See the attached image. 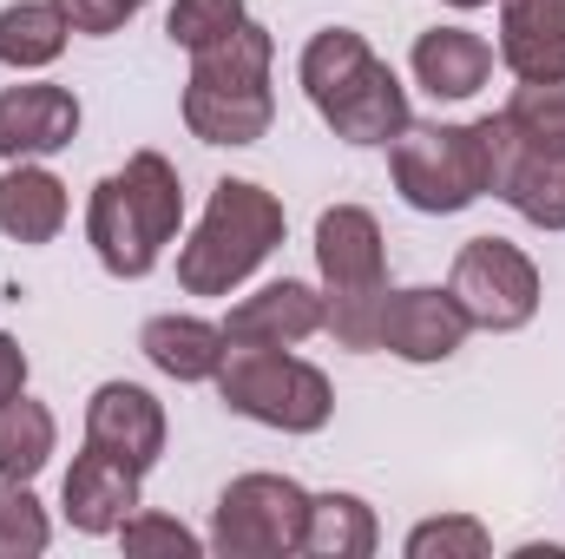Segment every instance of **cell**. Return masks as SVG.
I'll return each mask as SVG.
<instances>
[{
  "label": "cell",
  "instance_id": "277c9868",
  "mask_svg": "<svg viewBox=\"0 0 565 559\" xmlns=\"http://www.w3.org/2000/svg\"><path fill=\"white\" fill-rule=\"evenodd\" d=\"M277 244H282V204L250 178H224L211 191L191 244L178 251V283L191 296H231Z\"/></svg>",
  "mask_w": 565,
  "mask_h": 559
},
{
  "label": "cell",
  "instance_id": "2e32d148",
  "mask_svg": "<svg viewBox=\"0 0 565 559\" xmlns=\"http://www.w3.org/2000/svg\"><path fill=\"white\" fill-rule=\"evenodd\" d=\"M139 349L171 382H217V369L231 356V336H224V323H204V316H151Z\"/></svg>",
  "mask_w": 565,
  "mask_h": 559
},
{
  "label": "cell",
  "instance_id": "52a82bcc",
  "mask_svg": "<svg viewBox=\"0 0 565 559\" xmlns=\"http://www.w3.org/2000/svg\"><path fill=\"white\" fill-rule=\"evenodd\" d=\"M217 395H224V409L282 428V434H316L335 415V389L316 362H302L289 349H250V342H231V356L217 369Z\"/></svg>",
  "mask_w": 565,
  "mask_h": 559
},
{
  "label": "cell",
  "instance_id": "4fadbf2b",
  "mask_svg": "<svg viewBox=\"0 0 565 559\" xmlns=\"http://www.w3.org/2000/svg\"><path fill=\"white\" fill-rule=\"evenodd\" d=\"M86 447H106V454H119L126 467L145 474L164 454V409H158V395L139 389V382L93 389V402H86Z\"/></svg>",
  "mask_w": 565,
  "mask_h": 559
},
{
  "label": "cell",
  "instance_id": "e0dca14e",
  "mask_svg": "<svg viewBox=\"0 0 565 559\" xmlns=\"http://www.w3.org/2000/svg\"><path fill=\"white\" fill-rule=\"evenodd\" d=\"M500 60L520 80L565 73V0H507L500 13Z\"/></svg>",
  "mask_w": 565,
  "mask_h": 559
},
{
  "label": "cell",
  "instance_id": "484cf974",
  "mask_svg": "<svg viewBox=\"0 0 565 559\" xmlns=\"http://www.w3.org/2000/svg\"><path fill=\"white\" fill-rule=\"evenodd\" d=\"M487 553H493V534L473 514H440V520H422L408 534V559H487Z\"/></svg>",
  "mask_w": 565,
  "mask_h": 559
},
{
  "label": "cell",
  "instance_id": "44dd1931",
  "mask_svg": "<svg viewBox=\"0 0 565 559\" xmlns=\"http://www.w3.org/2000/svg\"><path fill=\"white\" fill-rule=\"evenodd\" d=\"M66 13L53 0H20V7H0V66L13 73H40L66 53Z\"/></svg>",
  "mask_w": 565,
  "mask_h": 559
},
{
  "label": "cell",
  "instance_id": "d6986e66",
  "mask_svg": "<svg viewBox=\"0 0 565 559\" xmlns=\"http://www.w3.org/2000/svg\"><path fill=\"white\" fill-rule=\"evenodd\" d=\"M60 224H66V184H60L46 165L20 158V165L0 178V231H7L13 244H53Z\"/></svg>",
  "mask_w": 565,
  "mask_h": 559
},
{
  "label": "cell",
  "instance_id": "5bb4252c",
  "mask_svg": "<svg viewBox=\"0 0 565 559\" xmlns=\"http://www.w3.org/2000/svg\"><path fill=\"white\" fill-rule=\"evenodd\" d=\"M322 323H329L322 289L282 277V283H264L257 296H244V303L224 316V336H231V342H250V349H296V342H309Z\"/></svg>",
  "mask_w": 565,
  "mask_h": 559
},
{
  "label": "cell",
  "instance_id": "3957f363",
  "mask_svg": "<svg viewBox=\"0 0 565 559\" xmlns=\"http://www.w3.org/2000/svg\"><path fill=\"white\" fill-rule=\"evenodd\" d=\"M270 60L277 40L244 20L231 40L191 53V80H184V126L204 145H257L277 119V93H270Z\"/></svg>",
  "mask_w": 565,
  "mask_h": 559
},
{
  "label": "cell",
  "instance_id": "7c38bea8",
  "mask_svg": "<svg viewBox=\"0 0 565 559\" xmlns=\"http://www.w3.org/2000/svg\"><path fill=\"white\" fill-rule=\"evenodd\" d=\"M79 139V99L66 86H7L0 93V158L20 165V158H53Z\"/></svg>",
  "mask_w": 565,
  "mask_h": 559
},
{
  "label": "cell",
  "instance_id": "4316f807",
  "mask_svg": "<svg viewBox=\"0 0 565 559\" xmlns=\"http://www.w3.org/2000/svg\"><path fill=\"white\" fill-rule=\"evenodd\" d=\"M119 547L132 559H198L204 553V540H198L184 520H164V514H132V520L119 527Z\"/></svg>",
  "mask_w": 565,
  "mask_h": 559
},
{
  "label": "cell",
  "instance_id": "f1b7e54d",
  "mask_svg": "<svg viewBox=\"0 0 565 559\" xmlns=\"http://www.w3.org/2000/svg\"><path fill=\"white\" fill-rule=\"evenodd\" d=\"M13 395H26V349L0 329V402H13Z\"/></svg>",
  "mask_w": 565,
  "mask_h": 559
},
{
  "label": "cell",
  "instance_id": "30bf717a",
  "mask_svg": "<svg viewBox=\"0 0 565 559\" xmlns=\"http://www.w3.org/2000/svg\"><path fill=\"white\" fill-rule=\"evenodd\" d=\"M493 198L540 231H565V151L520 139L507 113H493Z\"/></svg>",
  "mask_w": 565,
  "mask_h": 559
},
{
  "label": "cell",
  "instance_id": "9a60e30c",
  "mask_svg": "<svg viewBox=\"0 0 565 559\" xmlns=\"http://www.w3.org/2000/svg\"><path fill=\"white\" fill-rule=\"evenodd\" d=\"M139 467H126L119 454H106V447H86L79 461H73V474H66V487H60V507H66V520L79 527V534H119L126 520H132V507H139Z\"/></svg>",
  "mask_w": 565,
  "mask_h": 559
},
{
  "label": "cell",
  "instance_id": "7402d4cb",
  "mask_svg": "<svg viewBox=\"0 0 565 559\" xmlns=\"http://www.w3.org/2000/svg\"><path fill=\"white\" fill-rule=\"evenodd\" d=\"M53 441H60V428L40 402H26V395L0 402V481H33L53 461Z\"/></svg>",
  "mask_w": 565,
  "mask_h": 559
},
{
  "label": "cell",
  "instance_id": "ac0fdd59",
  "mask_svg": "<svg viewBox=\"0 0 565 559\" xmlns=\"http://www.w3.org/2000/svg\"><path fill=\"white\" fill-rule=\"evenodd\" d=\"M493 73V46L467 27H434L415 40V80L434 99H473Z\"/></svg>",
  "mask_w": 565,
  "mask_h": 559
},
{
  "label": "cell",
  "instance_id": "5b68a950",
  "mask_svg": "<svg viewBox=\"0 0 565 559\" xmlns=\"http://www.w3.org/2000/svg\"><path fill=\"white\" fill-rule=\"evenodd\" d=\"M316 271H322V303H329V336L342 349H375V323L388 303L382 277V224L362 204H329L316 218Z\"/></svg>",
  "mask_w": 565,
  "mask_h": 559
},
{
  "label": "cell",
  "instance_id": "9c48e42d",
  "mask_svg": "<svg viewBox=\"0 0 565 559\" xmlns=\"http://www.w3.org/2000/svg\"><path fill=\"white\" fill-rule=\"evenodd\" d=\"M447 289L467 309V323L493 329V336L526 329L540 316V264L520 244H507V238H467L460 257H454V283Z\"/></svg>",
  "mask_w": 565,
  "mask_h": 559
},
{
  "label": "cell",
  "instance_id": "8fae6325",
  "mask_svg": "<svg viewBox=\"0 0 565 559\" xmlns=\"http://www.w3.org/2000/svg\"><path fill=\"white\" fill-rule=\"evenodd\" d=\"M467 309L454 303V289H434V283H415V289H388L382 303V323H375V349L402 356V362H447L460 342H467Z\"/></svg>",
  "mask_w": 565,
  "mask_h": 559
},
{
  "label": "cell",
  "instance_id": "ffe728a7",
  "mask_svg": "<svg viewBox=\"0 0 565 559\" xmlns=\"http://www.w3.org/2000/svg\"><path fill=\"white\" fill-rule=\"evenodd\" d=\"M382 540L369 500L355 494H309V520H302V553L316 559H369Z\"/></svg>",
  "mask_w": 565,
  "mask_h": 559
},
{
  "label": "cell",
  "instance_id": "6da1fadb",
  "mask_svg": "<svg viewBox=\"0 0 565 559\" xmlns=\"http://www.w3.org/2000/svg\"><path fill=\"white\" fill-rule=\"evenodd\" d=\"M184 224V184L171 171L164 151H132L126 171L99 178L93 184V204H86V244L93 257L113 271V277L139 283L158 271L164 244L178 238Z\"/></svg>",
  "mask_w": 565,
  "mask_h": 559
},
{
  "label": "cell",
  "instance_id": "d4e9b609",
  "mask_svg": "<svg viewBox=\"0 0 565 559\" xmlns=\"http://www.w3.org/2000/svg\"><path fill=\"white\" fill-rule=\"evenodd\" d=\"M244 20H250V13H244V0H178V7H171V20H164V33H171V46L204 53V46L231 40Z\"/></svg>",
  "mask_w": 565,
  "mask_h": 559
},
{
  "label": "cell",
  "instance_id": "f546056e",
  "mask_svg": "<svg viewBox=\"0 0 565 559\" xmlns=\"http://www.w3.org/2000/svg\"><path fill=\"white\" fill-rule=\"evenodd\" d=\"M447 7H493V0H447Z\"/></svg>",
  "mask_w": 565,
  "mask_h": 559
},
{
  "label": "cell",
  "instance_id": "8992f818",
  "mask_svg": "<svg viewBox=\"0 0 565 559\" xmlns=\"http://www.w3.org/2000/svg\"><path fill=\"white\" fill-rule=\"evenodd\" d=\"M388 171L415 211L454 218L493 191V119H473V126H415L408 119L402 139L388 145Z\"/></svg>",
  "mask_w": 565,
  "mask_h": 559
},
{
  "label": "cell",
  "instance_id": "603a6c76",
  "mask_svg": "<svg viewBox=\"0 0 565 559\" xmlns=\"http://www.w3.org/2000/svg\"><path fill=\"white\" fill-rule=\"evenodd\" d=\"M507 126H513L520 139L565 151V73L559 80H520V93H513V106H507Z\"/></svg>",
  "mask_w": 565,
  "mask_h": 559
},
{
  "label": "cell",
  "instance_id": "cb8c5ba5",
  "mask_svg": "<svg viewBox=\"0 0 565 559\" xmlns=\"http://www.w3.org/2000/svg\"><path fill=\"white\" fill-rule=\"evenodd\" d=\"M53 527L46 507L33 500V481H0V559H33L46 553Z\"/></svg>",
  "mask_w": 565,
  "mask_h": 559
},
{
  "label": "cell",
  "instance_id": "7a4b0ae2",
  "mask_svg": "<svg viewBox=\"0 0 565 559\" xmlns=\"http://www.w3.org/2000/svg\"><path fill=\"white\" fill-rule=\"evenodd\" d=\"M302 93L322 113V126L349 145H395L408 126V93L388 60L355 27H322L302 46Z\"/></svg>",
  "mask_w": 565,
  "mask_h": 559
},
{
  "label": "cell",
  "instance_id": "83f0119b",
  "mask_svg": "<svg viewBox=\"0 0 565 559\" xmlns=\"http://www.w3.org/2000/svg\"><path fill=\"white\" fill-rule=\"evenodd\" d=\"M53 7L66 13V27H73V33H119L145 0H53Z\"/></svg>",
  "mask_w": 565,
  "mask_h": 559
},
{
  "label": "cell",
  "instance_id": "ba28073f",
  "mask_svg": "<svg viewBox=\"0 0 565 559\" xmlns=\"http://www.w3.org/2000/svg\"><path fill=\"white\" fill-rule=\"evenodd\" d=\"M302 520L309 494L289 474H244L217 494L211 514V547L224 559H282L302 553Z\"/></svg>",
  "mask_w": 565,
  "mask_h": 559
}]
</instances>
